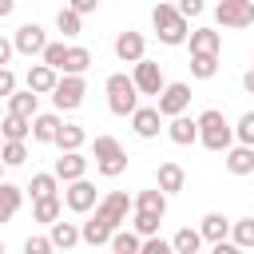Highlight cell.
Masks as SVG:
<instances>
[{
    "label": "cell",
    "mask_w": 254,
    "mask_h": 254,
    "mask_svg": "<svg viewBox=\"0 0 254 254\" xmlns=\"http://www.w3.org/2000/svg\"><path fill=\"white\" fill-rule=\"evenodd\" d=\"M198 143H202L206 151H214V155H226V151L234 147V127L226 123V115H222L218 107H206V111L198 115Z\"/></svg>",
    "instance_id": "1"
},
{
    "label": "cell",
    "mask_w": 254,
    "mask_h": 254,
    "mask_svg": "<svg viewBox=\"0 0 254 254\" xmlns=\"http://www.w3.org/2000/svg\"><path fill=\"white\" fill-rule=\"evenodd\" d=\"M151 24H155V36H159L167 48H179V44H187V40H190L187 20L179 16V8H175V4H155V8H151Z\"/></svg>",
    "instance_id": "2"
},
{
    "label": "cell",
    "mask_w": 254,
    "mask_h": 254,
    "mask_svg": "<svg viewBox=\"0 0 254 254\" xmlns=\"http://www.w3.org/2000/svg\"><path fill=\"white\" fill-rule=\"evenodd\" d=\"M103 91H107V111L111 115H135L139 111V87H135L131 75H123V71L107 75Z\"/></svg>",
    "instance_id": "3"
},
{
    "label": "cell",
    "mask_w": 254,
    "mask_h": 254,
    "mask_svg": "<svg viewBox=\"0 0 254 254\" xmlns=\"http://www.w3.org/2000/svg\"><path fill=\"white\" fill-rule=\"evenodd\" d=\"M91 151H95V171L103 179H119L127 171V151H123V143L115 135H95Z\"/></svg>",
    "instance_id": "4"
},
{
    "label": "cell",
    "mask_w": 254,
    "mask_h": 254,
    "mask_svg": "<svg viewBox=\"0 0 254 254\" xmlns=\"http://www.w3.org/2000/svg\"><path fill=\"white\" fill-rule=\"evenodd\" d=\"M95 214L119 230V226L127 222V214H135V198H127V190H107V194H103V202L95 206Z\"/></svg>",
    "instance_id": "5"
},
{
    "label": "cell",
    "mask_w": 254,
    "mask_h": 254,
    "mask_svg": "<svg viewBox=\"0 0 254 254\" xmlns=\"http://www.w3.org/2000/svg\"><path fill=\"white\" fill-rule=\"evenodd\" d=\"M214 20L222 28H250L254 24V0H218Z\"/></svg>",
    "instance_id": "6"
},
{
    "label": "cell",
    "mask_w": 254,
    "mask_h": 254,
    "mask_svg": "<svg viewBox=\"0 0 254 254\" xmlns=\"http://www.w3.org/2000/svg\"><path fill=\"white\" fill-rule=\"evenodd\" d=\"M12 44H16V52H20V56H40V60H44V52H48V44H52V40H48V36H44V28L32 20V24H20V28H16Z\"/></svg>",
    "instance_id": "7"
},
{
    "label": "cell",
    "mask_w": 254,
    "mask_h": 254,
    "mask_svg": "<svg viewBox=\"0 0 254 254\" xmlns=\"http://www.w3.org/2000/svg\"><path fill=\"white\" fill-rule=\"evenodd\" d=\"M131 79H135V87H139V95H163V91H167V79H163V67H159L155 60H143V64H135V71H131Z\"/></svg>",
    "instance_id": "8"
},
{
    "label": "cell",
    "mask_w": 254,
    "mask_h": 254,
    "mask_svg": "<svg viewBox=\"0 0 254 254\" xmlns=\"http://www.w3.org/2000/svg\"><path fill=\"white\" fill-rule=\"evenodd\" d=\"M83 95H87L83 75H64L60 87H56V95H52V103H56V111H75L83 103Z\"/></svg>",
    "instance_id": "9"
},
{
    "label": "cell",
    "mask_w": 254,
    "mask_h": 254,
    "mask_svg": "<svg viewBox=\"0 0 254 254\" xmlns=\"http://www.w3.org/2000/svg\"><path fill=\"white\" fill-rule=\"evenodd\" d=\"M159 115L163 119H179L187 107H190V83H167V91L159 95Z\"/></svg>",
    "instance_id": "10"
},
{
    "label": "cell",
    "mask_w": 254,
    "mask_h": 254,
    "mask_svg": "<svg viewBox=\"0 0 254 254\" xmlns=\"http://www.w3.org/2000/svg\"><path fill=\"white\" fill-rule=\"evenodd\" d=\"M64 202H67V210H75V214H87V210H91V206H99L103 198L95 194V183L79 179V183H71V187L64 190Z\"/></svg>",
    "instance_id": "11"
},
{
    "label": "cell",
    "mask_w": 254,
    "mask_h": 254,
    "mask_svg": "<svg viewBox=\"0 0 254 254\" xmlns=\"http://www.w3.org/2000/svg\"><path fill=\"white\" fill-rule=\"evenodd\" d=\"M115 56L123 60V64H143L147 60V40H143V32H119L115 36Z\"/></svg>",
    "instance_id": "12"
},
{
    "label": "cell",
    "mask_w": 254,
    "mask_h": 254,
    "mask_svg": "<svg viewBox=\"0 0 254 254\" xmlns=\"http://www.w3.org/2000/svg\"><path fill=\"white\" fill-rule=\"evenodd\" d=\"M155 187L171 198V194H179V190L187 187V171H183L179 163H171V159H167V163H159V171H155Z\"/></svg>",
    "instance_id": "13"
},
{
    "label": "cell",
    "mask_w": 254,
    "mask_h": 254,
    "mask_svg": "<svg viewBox=\"0 0 254 254\" xmlns=\"http://www.w3.org/2000/svg\"><path fill=\"white\" fill-rule=\"evenodd\" d=\"M230 230H234V222H230L226 214H218V210L202 214V222H198V234H202V242H210V246L226 242V234H230Z\"/></svg>",
    "instance_id": "14"
},
{
    "label": "cell",
    "mask_w": 254,
    "mask_h": 254,
    "mask_svg": "<svg viewBox=\"0 0 254 254\" xmlns=\"http://www.w3.org/2000/svg\"><path fill=\"white\" fill-rule=\"evenodd\" d=\"M56 87H60V71H52L48 64H32V67H28V91H36V95H56Z\"/></svg>",
    "instance_id": "15"
},
{
    "label": "cell",
    "mask_w": 254,
    "mask_h": 254,
    "mask_svg": "<svg viewBox=\"0 0 254 254\" xmlns=\"http://www.w3.org/2000/svg\"><path fill=\"white\" fill-rule=\"evenodd\" d=\"M56 179L60 183H79V179H87V159H83V151H75V155H60L56 159Z\"/></svg>",
    "instance_id": "16"
},
{
    "label": "cell",
    "mask_w": 254,
    "mask_h": 254,
    "mask_svg": "<svg viewBox=\"0 0 254 254\" xmlns=\"http://www.w3.org/2000/svg\"><path fill=\"white\" fill-rule=\"evenodd\" d=\"M119 230L111 226V222H103L99 214H91L87 222H83V242L91 246V250H99V246H111V238H115Z\"/></svg>",
    "instance_id": "17"
},
{
    "label": "cell",
    "mask_w": 254,
    "mask_h": 254,
    "mask_svg": "<svg viewBox=\"0 0 254 254\" xmlns=\"http://www.w3.org/2000/svg\"><path fill=\"white\" fill-rule=\"evenodd\" d=\"M187 44H190V56H218V48H222V32H214V28H194Z\"/></svg>",
    "instance_id": "18"
},
{
    "label": "cell",
    "mask_w": 254,
    "mask_h": 254,
    "mask_svg": "<svg viewBox=\"0 0 254 254\" xmlns=\"http://www.w3.org/2000/svg\"><path fill=\"white\" fill-rule=\"evenodd\" d=\"M159 127H163L159 107H139V111L131 115V131H135L139 139H155V135H159Z\"/></svg>",
    "instance_id": "19"
},
{
    "label": "cell",
    "mask_w": 254,
    "mask_h": 254,
    "mask_svg": "<svg viewBox=\"0 0 254 254\" xmlns=\"http://www.w3.org/2000/svg\"><path fill=\"white\" fill-rule=\"evenodd\" d=\"M167 139H171L175 147H190V143H198V119H187V115L171 119V123H167Z\"/></svg>",
    "instance_id": "20"
},
{
    "label": "cell",
    "mask_w": 254,
    "mask_h": 254,
    "mask_svg": "<svg viewBox=\"0 0 254 254\" xmlns=\"http://www.w3.org/2000/svg\"><path fill=\"white\" fill-rule=\"evenodd\" d=\"M48 238H52V246L56 250H64V254H71V246L75 242H83V226H75V222H56L52 230H48Z\"/></svg>",
    "instance_id": "21"
},
{
    "label": "cell",
    "mask_w": 254,
    "mask_h": 254,
    "mask_svg": "<svg viewBox=\"0 0 254 254\" xmlns=\"http://www.w3.org/2000/svg\"><path fill=\"white\" fill-rule=\"evenodd\" d=\"M60 127H64V119H60L56 111H44V115L32 119V139H36V143H56V139H60Z\"/></svg>",
    "instance_id": "22"
},
{
    "label": "cell",
    "mask_w": 254,
    "mask_h": 254,
    "mask_svg": "<svg viewBox=\"0 0 254 254\" xmlns=\"http://www.w3.org/2000/svg\"><path fill=\"white\" fill-rule=\"evenodd\" d=\"M222 163H226V171L230 175H254V147H230L226 155H222Z\"/></svg>",
    "instance_id": "23"
},
{
    "label": "cell",
    "mask_w": 254,
    "mask_h": 254,
    "mask_svg": "<svg viewBox=\"0 0 254 254\" xmlns=\"http://www.w3.org/2000/svg\"><path fill=\"white\" fill-rule=\"evenodd\" d=\"M135 210H139V214H155V218H163V214H167V194H163L159 187L139 190V194H135Z\"/></svg>",
    "instance_id": "24"
},
{
    "label": "cell",
    "mask_w": 254,
    "mask_h": 254,
    "mask_svg": "<svg viewBox=\"0 0 254 254\" xmlns=\"http://www.w3.org/2000/svg\"><path fill=\"white\" fill-rule=\"evenodd\" d=\"M36 107H40V95H36V91H28V87H24V91H16V95L8 99V115H20V119H36V115H40Z\"/></svg>",
    "instance_id": "25"
},
{
    "label": "cell",
    "mask_w": 254,
    "mask_h": 254,
    "mask_svg": "<svg viewBox=\"0 0 254 254\" xmlns=\"http://www.w3.org/2000/svg\"><path fill=\"white\" fill-rule=\"evenodd\" d=\"M83 143H87V131H83L79 123H64V127H60V139H56L60 155H75Z\"/></svg>",
    "instance_id": "26"
},
{
    "label": "cell",
    "mask_w": 254,
    "mask_h": 254,
    "mask_svg": "<svg viewBox=\"0 0 254 254\" xmlns=\"http://www.w3.org/2000/svg\"><path fill=\"white\" fill-rule=\"evenodd\" d=\"M28 190H32V198H36V202H40V198H56V190H60L56 171H40V175H32Z\"/></svg>",
    "instance_id": "27"
},
{
    "label": "cell",
    "mask_w": 254,
    "mask_h": 254,
    "mask_svg": "<svg viewBox=\"0 0 254 254\" xmlns=\"http://www.w3.org/2000/svg\"><path fill=\"white\" fill-rule=\"evenodd\" d=\"M20 202H24L20 187H16V183H0V218H4V222H12V218H16Z\"/></svg>",
    "instance_id": "28"
},
{
    "label": "cell",
    "mask_w": 254,
    "mask_h": 254,
    "mask_svg": "<svg viewBox=\"0 0 254 254\" xmlns=\"http://www.w3.org/2000/svg\"><path fill=\"white\" fill-rule=\"evenodd\" d=\"M4 143H24L28 135H32V119H20V115H8L4 111Z\"/></svg>",
    "instance_id": "29"
},
{
    "label": "cell",
    "mask_w": 254,
    "mask_h": 254,
    "mask_svg": "<svg viewBox=\"0 0 254 254\" xmlns=\"http://www.w3.org/2000/svg\"><path fill=\"white\" fill-rule=\"evenodd\" d=\"M171 246H175V254H198V246H202V234H198V226H183V230H175Z\"/></svg>",
    "instance_id": "30"
},
{
    "label": "cell",
    "mask_w": 254,
    "mask_h": 254,
    "mask_svg": "<svg viewBox=\"0 0 254 254\" xmlns=\"http://www.w3.org/2000/svg\"><path fill=\"white\" fill-rule=\"evenodd\" d=\"M60 210H64L60 194H56V198H40V202H32V218H36V222H48V226L60 222Z\"/></svg>",
    "instance_id": "31"
},
{
    "label": "cell",
    "mask_w": 254,
    "mask_h": 254,
    "mask_svg": "<svg viewBox=\"0 0 254 254\" xmlns=\"http://www.w3.org/2000/svg\"><path fill=\"white\" fill-rule=\"evenodd\" d=\"M67 52H71V44H64V40H52L40 64H48L52 71H64V67H67Z\"/></svg>",
    "instance_id": "32"
},
{
    "label": "cell",
    "mask_w": 254,
    "mask_h": 254,
    "mask_svg": "<svg viewBox=\"0 0 254 254\" xmlns=\"http://www.w3.org/2000/svg\"><path fill=\"white\" fill-rule=\"evenodd\" d=\"M91 67V52L83 48V44H71V52H67V67H64V75H83Z\"/></svg>",
    "instance_id": "33"
},
{
    "label": "cell",
    "mask_w": 254,
    "mask_h": 254,
    "mask_svg": "<svg viewBox=\"0 0 254 254\" xmlns=\"http://www.w3.org/2000/svg\"><path fill=\"white\" fill-rule=\"evenodd\" d=\"M56 28L71 40V36H79V32H83V16H79V12H71V8H60V12H56Z\"/></svg>",
    "instance_id": "34"
},
{
    "label": "cell",
    "mask_w": 254,
    "mask_h": 254,
    "mask_svg": "<svg viewBox=\"0 0 254 254\" xmlns=\"http://www.w3.org/2000/svg\"><path fill=\"white\" fill-rule=\"evenodd\" d=\"M159 222H163V218H155V214H139V210L131 214V230H135L143 242H147V238H159Z\"/></svg>",
    "instance_id": "35"
},
{
    "label": "cell",
    "mask_w": 254,
    "mask_h": 254,
    "mask_svg": "<svg viewBox=\"0 0 254 254\" xmlns=\"http://www.w3.org/2000/svg\"><path fill=\"white\" fill-rule=\"evenodd\" d=\"M139 250H143V238L135 230H119L111 238V254H139Z\"/></svg>",
    "instance_id": "36"
},
{
    "label": "cell",
    "mask_w": 254,
    "mask_h": 254,
    "mask_svg": "<svg viewBox=\"0 0 254 254\" xmlns=\"http://www.w3.org/2000/svg\"><path fill=\"white\" fill-rule=\"evenodd\" d=\"M218 71V56H190V75L194 79H214Z\"/></svg>",
    "instance_id": "37"
},
{
    "label": "cell",
    "mask_w": 254,
    "mask_h": 254,
    "mask_svg": "<svg viewBox=\"0 0 254 254\" xmlns=\"http://www.w3.org/2000/svg\"><path fill=\"white\" fill-rule=\"evenodd\" d=\"M230 242L242 246V250H250V246H254V218H238L234 230H230Z\"/></svg>",
    "instance_id": "38"
},
{
    "label": "cell",
    "mask_w": 254,
    "mask_h": 254,
    "mask_svg": "<svg viewBox=\"0 0 254 254\" xmlns=\"http://www.w3.org/2000/svg\"><path fill=\"white\" fill-rule=\"evenodd\" d=\"M234 139H238V147H254V111H246L234 123Z\"/></svg>",
    "instance_id": "39"
},
{
    "label": "cell",
    "mask_w": 254,
    "mask_h": 254,
    "mask_svg": "<svg viewBox=\"0 0 254 254\" xmlns=\"http://www.w3.org/2000/svg\"><path fill=\"white\" fill-rule=\"evenodd\" d=\"M0 159H4V167H20V163L28 159V143H4Z\"/></svg>",
    "instance_id": "40"
},
{
    "label": "cell",
    "mask_w": 254,
    "mask_h": 254,
    "mask_svg": "<svg viewBox=\"0 0 254 254\" xmlns=\"http://www.w3.org/2000/svg\"><path fill=\"white\" fill-rule=\"evenodd\" d=\"M24 254H60V250L52 246V238H48V234H28Z\"/></svg>",
    "instance_id": "41"
},
{
    "label": "cell",
    "mask_w": 254,
    "mask_h": 254,
    "mask_svg": "<svg viewBox=\"0 0 254 254\" xmlns=\"http://www.w3.org/2000/svg\"><path fill=\"white\" fill-rule=\"evenodd\" d=\"M139 254H175V246H171V242H167V238H147V242H143V250H139Z\"/></svg>",
    "instance_id": "42"
},
{
    "label": "cell",
    "mask_w": 254,
    "mask_h": 254,
    "mask_svg": "<svg viewBox=\"0 0 254 254\" xmlns=\"http://www.w3.org/2000/svg\"><path fill=\"white\" fill-rule=\"evenodd\" d=\"M175 8H179V16H183V20H194V16H202V0H179Z\"/></svg>",
    "instance_id": "43"
},
{
    "label": "cell",
    "mask_w": 254,
    "mask_h": 254,
    "mask_svg": "<svg viewBox=\"0 0 254 254\" xmlns=\"http://www.w3.org/2000/svg\"><path fill=\"white\" fill-rule=\"evenodd\" d=\"M0 95H4V99H12V95H16V75H12V67H4V71H0Z\"/></svg>",
    "instance_id": "44"
},
{
    "label": "cell",
    "mask_w": 254,
    "mask_h": 254,
    "mask_svg": "<svg viewBox=\"0 0 254 254\" xmlns=\"http://www.w3.org/2000/svg\"><path fill=\"white\" fill-rule=\"evenodd\" d=\"M12 52H16V44H12V40H4V36H0V71H4V67H8V60H12Z\"/></svg>",
    "instance_id": "45"
},
{
    "label": "cell",
    "mask_w": 254,
    "mask_h": 254,
    "mask_svg": "<svg viewBox=\"0 0 254 254\" xmlns=\"http://www.w3.org/2000/svg\"><path fill=\"white\" fill-rule=\"evenodd\" d=\"M95 4H99V0H71L67 8H71V12H79V16H87V12H95Z\"/></svg>",
    "instance_id": "46"
},
{
    "label": "cell",
    "mask_w": 254,
    "mask_h": 254,
    "mask_svg": "<svg viewBox=\"0 0 254 254\" xmlns=\"http://www.w3.org/2000/svg\"><path fill=\"white\" fill-rule=\"evenodd\" d=\"M210 254H242V246H234V242H218V246H210Z\"/></svg>",
    "instance_id": "47"
},
{
    "label": "cell",
    "mask_w": 254,
    "mask_h": 254,
    "mask_svg": "<svg viewBox=\"0 0 254 254\" xmlns=\"http://www.w3.org/2000/svg\"><path fill=\"white\" fill-rule=\"evenodd\" d=\"M242 87L254 95V67H246V71H242Z\"/></svg>",
    "instance_id": "48"
},
{
    "label": "cell",
    "mask_w": 254,
    "mask_h": 254,
    "mask_svg": "<svg viewBox=\"0 0 254 254\" xmlns=\"http://www.w3.org/2000/svg\"><path fill=\"white\" fill-rule=\"evenodd\" d=\"M60 254H64V250H60Z\"/></svg>",
    "instance_id": "49"
}]
</instances>
